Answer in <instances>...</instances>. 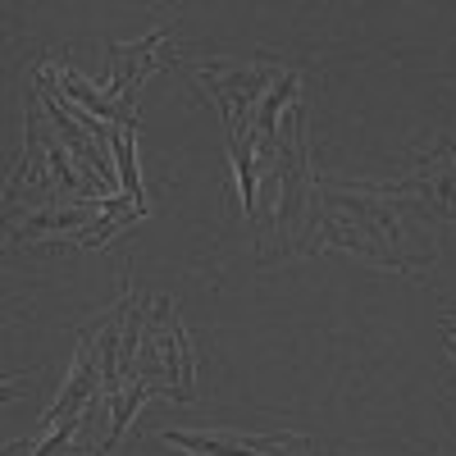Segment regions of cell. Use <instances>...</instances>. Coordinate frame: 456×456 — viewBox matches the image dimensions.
Here are the masks:
<instances>
[{
  "instance_id": "cell-1",
  "label": "cell",
  "mask_w": 456,
  "mask_h": 456,
  "mask_svg": "<svg viewBox=\"0 0 456 456\" xmlns=\"http://www.w3.org/2000/svg\"><path fill=\"white\" fill-rule=\"evenodd\" d=\"M114 156H119V174H124L128 197L142 206V183H137V165H133V133H128V137H114ZM142 210H146V206H142Z\"/></svg>"
}]
</instances>
